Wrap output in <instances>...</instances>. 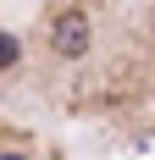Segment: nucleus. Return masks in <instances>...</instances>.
Wrapping results in <instances>:
<instances>
[{
  "instance_id": "obj_2",
  "label": "nucleus",
  "mask_w": 155,
  "mask_h": 160,
  "mask_svg": "<svg viewBox=\"0 0 155 160\" xmlns=\"http://www.w3.org/2000/svg\"><path fill=\"white\" fill-rule=\"evenodd\" d=\"M0 66H17V39L11 33H0Z\"/></svg>"
},
{
  "instance_id": "obj_3",
  "label": "nucleus",
  "mask_w": 155,
  "mask_h": 160,
  "mask_svg": "<svg viewBox=\"0 0 155 160\" xmlns=\"http://www.w3.org/2000/svg\"><path fill=\"white\" fill-rule=\"evenodd\" d=\"M0 160H28V155H0Z\"/></svg>"
},
{
  "instance_id": "obj_1",
  "label": "nucleus",
  "mask_w": 155,
  "mask_h": 160,
  "mask_svg": "<svg viewBox=\"0 0 155 160\" xmlns=\"http://www.w3.org/2000/svg\"><path fill=\"white\" fill-rule=\"evenodd\" d=\"M50 39H56L61 55H83V50H89V17H83V11H61Z\"/></svg>"
}]
</instances>
